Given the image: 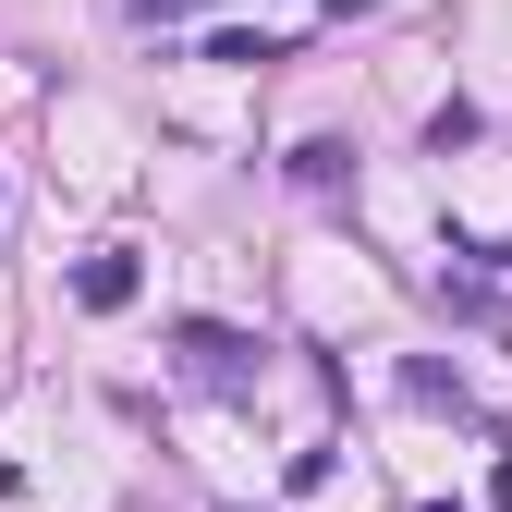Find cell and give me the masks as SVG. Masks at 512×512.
Wrapping results in <instances>:
<instances>
[{
  "instance_id": "cell-1",
  "label": "cell",
  "mask_w": 512,
  "mask_h": 512,
  "mask_svg": "<svg viewBox=\"0 0 512 512\" xmlns=\"http://www.w3.org/2000/svg\"><path fill=\"white\" fill-rule=\"evenodd\" d=\"M171 354L196 366L208 391H244V378L269 366V354H256V330H220V317H183V330H171Z\"/></svg>"
},
{
  "instance_id": "cell-2",
  "label": "cell",
  "mask_w": 512,
  "mask_h": 512,
  "mask_svg": "<svg viewBox=\"0 0 512 512\" xmlns=\"http://www.w3.org/2000/svg\"><path fill=\"white\" fill-rule=\"evenodd\" d=\"M135 293H147V269H135V244H98L86 269H74V305H86V317H122Z\"/></svg>"
},
{
  "instance_id": "cell-3",
  "label": "cell",
  "mask_w": 512,
  "mask_h": 512,
  "mask_svg": "<svg viewBox=\"0 0 512 512\" xmlns=\"http://www.w3.org/2000/svg\"><path fill=\"white\" fill-rule=\"evenodd\" d=\"M293 183H305V196H342V183H354V147L342 135H305L293 147Z\"/></svg>"
},
{
  "instance_id": "cell-4",
  "label": "cell",
  "mask_w": 512,
  "mask_h": 512,
  "mask_svg": "<svg viewBox=\"0 0 512 512\" xmlns=\"http://www.w3.org/2000/svg\"><path fill=\"white\" fill-rule=\"evenodd\" d=\"M135 13H147V25H171V13H208V0H135Z\"/></svg>"
},
{
  "instance_id": "cell-5",
  "label": "cell",
  "mask_w": 512,
  "mask_h": 512,
  "mask_svg": "<svg viewBox=\"0 0 512 512\" xmlns=\"http://www.w3.org/2000/svg\"><path fill=\"white\" fill-rule=\"evenodd\" d=\"M488 512H512V464H500V476H488Z\"/></svg>"
},
{
  "instance_id": "cell-6",
  "label": "cell",
  "mask_w": 512,
  "mask_h": 512,
  "mask_svg": "<svg viewBox=\"0 0 512 512\" xmlns=\"http://www.w3.org/2000/svg\"><path fill=\"white\" fill-rule=\"evenodd\" d=\"M476 256H500V269H512V244H476Z\"/></svg>"
}]
</instances>
